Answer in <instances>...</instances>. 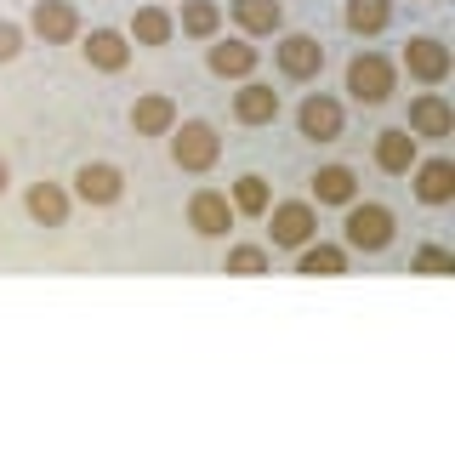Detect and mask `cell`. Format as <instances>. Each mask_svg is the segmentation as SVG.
<instances>
[{
  "instance_id": "obj_1",
  "label": "cell",
  "mask_w": 455,
  "mask_h": 455,
  "mask_svg": "<svg viewBox=\"0 0 455 455\" xmlns=\"http://www.w3.org/2000/svg\"><path fill=\"white\" fill-rule=\"evenodd\" d=\"M393 228L398 222H393L387 205H376V199H353V205H347V222H341V245L376 256V251L393 245Z\"/></svg>"
},
{
  "instance_id": "obj_2",
  "label": "cell",
  "mask_w": 455,
  "mask_h": 455,
  "mask_svg": "<svg viewBox=\"0 0 455 455\" xmlns=\"http://www.w3.org/2000/svg\"><path fill=\"white\" fill-rule=\"evenodd\" d=\"M165 137H171V160H177V171H188V177H199V171H211L222 160V137L211 120H182Z\"/></svg>"
},
{
  "instance_id": "obj_3",
  "label": "cell",
  "mask_w": 455,
  "mask_h": 455,
  "mask_svg": "<svg viewBox=\"0 0 455 455\" xmlns=\"http://www.w3.org/2000/svg\"><path fill=\"white\" fill-rule=\"evenodd\" d=\"M393 85H398L393 57H381V52H359V57L347 63V97H353V103L381 108V103L393 97Z\"/></svg>"
},
{
  "instance_id": "obj_4",
  "label": "cell",
  "mask_w": 455,
  "mask_h": 455,
  "mask_svg": "<svg viewBox=\"0 0 455 455\" xmlns=\"http://www.w3.org/2000/svg\"><path fill=\"white\" fill-rule=\"evenodd\" d=\"M262 217H267V234H274L279 251H302L307 239H319V211H313L307 199H279Z\"/></svg>"
},
{
  "instance_id": "obj_5",
  "label": "cell",
  "mask_w": 455,
  "mask_h": 455,
  "mask_svg": "<svg viewBox=\"0 0 455 455\" xmlns=\"http://www.w3.org/2000/svg\"><path fill=\"white\" fill-rule=\"evenodd\" d=\"M341 125H347V108H341L331 92H307L302 108H296V132H302L307 142H336Z\"/></svg>"
},
{
  "instance_id": "obj_6",
  "label": "cell",
  "mask_w": 455,
  "mask_h": 455,
  "mask_svg": "<svg viewBox=\"0 0 455 455\" xmlns=\"http://www.w3.org/2000/svg\"><path fill=\"white\" fill-rule=\"evenodd\" d=\"M274 63H279L284 80H319V75H324V46H319V35H279Z\"/></svg>"
},
{
  "instance_id": "obj_7",
  "label": "cell",
  "mask_w": 455,
  "mask_h": 455,
  "mask_svg": "<svg viewBox=\"0 0 455 455\" xmlns=\"http://www.w3.org/2000/svg\"><path fill=\"white\" fill-rule=\"evenodd\" d=\"M28 35H40L46 46H68L80 35V12L68 0H35L28 6Z\"/></svg>"
},
{
  "instance_id": "obj_8",
  "label": "cell",
  "mask_w": 455,
  "mask_h": 455,
  "mask_svg": "<svg viewBox=\"0 0 455 455\" xmlns=\"http://www.w3.org/2000/svg\"><path fill=\"white\" fill-rule=\"evenodd\" d=\"M404 68H410V80H421V85H444L450 80V46L433 40V35H410L404 40Z\"/></svg>"
},
{
  "instance_id": "obj_9",
  "label": "cell",
  "mask_w": 455,
  "mask_h": 455,
  "mask_svg": "<svg viewBox=\"0 0 455 455\" xmlns=\"http://www.w3.org/2000/svg\"><path fill=\"white\" fill-rule=\"evenodd\" d=\"M188 228L199 239H222L228 228H234V205H228L222 188H194L188 199Z\"/></svg>"
},
{
  "instance_id": "obj_10",
  "label": "cell",
  "mask_w": 455,
  "mask_h": 455,
  "mask_svg": "<svg viewBox=\"0 0 455 455\" xmlns=\"http://www.w3.org/2000/svg\"><path fill=\"white\" fill-rule=\"evenodd\" d=\"M404 132L410 137H450L455 132V108H450V97L444 92H421L416 103H410V120H404Z\"/></svg>"
},
{
  "instance_id": "obj_11",
  "label": "cell",
  "mask_w": 455,
  "mask_h": 455,
  "mask_svg": "<svg viewBox=\"0 0 455 455\" xmlns=\"http://www.w3.org/2000/svg\"><path fill=\"white\" fill-rule=\"evenodd\" d=\"M75 194L85 199V205H114V199L125 194V171L108 165V160H85L75 171Z\"/></svg>"
},
{
  "instance_id": "obj_12",
  "label": "cell",
  "mask_w": 455,
  "mask_h": 455,
  "mask_svg": "<svg viewBox=\"0 0 455 455\" xmlns=\"http://www.w3.org/2000/svg\"><path fill=\"white\" fill-rule=\"evenodd\" d=\"M256 63H262V52L251 40H211V52H205V68L217 80H251Z\"/></svg>"
},
{
  "instance_id": "obj_13",
  "label": "cell",
  "mask_w": 455,
  "mask_h": 455,
  "mask_svg": "<svg viewBox=\"0 0 455 455\" xmlns=\"http://www.w3.org/2000/svg\"><path fill=\"white\" fill-rule=\"evenodd\" d=\"M410 177H416V199L421 205H450L455 199V160H416L410 165Z\"/></svg>"
},
{
  "instance_id": "obj_14",
  "label": "cell",
  "mask_w": 455,
  "mask_h": 455,
  "mask_svg": "<svg viewBox=\"0 0 455 455\" xmlns=\"http://www.w3.org/2000/svg\"><path fill=\"white\" fill-rule=\"evenodd\" d=\"M85 63H92L97 75H120V68L132 63V35H120V28H92V35H85Z\"/></svg>"
},
{
  "instance_id": "obj_15",
  "label": "cell",
  "mask_w": 455,
  "mask_h": 455,
  "mask_svg": "<svg viewBox=\"0 0 455 455\" xmlns=\"http://www.w3.org/2000/svg\"><path fill=\"white\" fill-rule=\"evenodd\" d=\"M416 142H421V137H410L404 125H387V132H376V165L387 171V177H410V165L421 160Z\"/></svg>"
},
{
  "instance_id": "obj_16",
  "label": "cell",
  "mask_w": 455,
  "mask_h": 455,
  "mask_svg": "<svg viewBox=\"0 0 455 455\" xmlns=\"http://www.w3.org/2000/svg\"><path fill=\"white\" fill-rule=\"evenodd\" d=\"M234 120L239 125H274L279 120V92H274V85H262V80H245L234 92Z\"/></svg>"
},
{
  "instance_id": "obj_17",
  "label": "cell",
  "mask_w": 455,
  "mask_h": 455,
  "mask_svg": "<svg viewBox=\"0 0 455 455\" xmlns=\"http://www.w3.org/2000/svg\"><path fill=\"white\" fill-rule=\"evenodd\" d=\"M171 125H177V103H171L165 92H148L132 103V132L137 137H165Z\"/></svg>"
},
{
  "instance_id": "obj_18",
  "label": "cell",
  "mask_w": 455,
  "mask_h": 455,
  "mask_svg": "<svg viewBox=\"0 0 455 455\" xmlns=\"http://www.w3.org/2000/svg\"><path fill=\"white\" fill-rule=\"evenodd\" d=\"M228 12L245 35H279L284 28V0H228Z\"/></svg>"
},
{
  "instance_id": "obj_19",
  "label": "cell",
  "mask_w": 455,
  "mask_h": 455,
  "mask_svg": "<svg viewBox=\"0 0 455 455\" xmlns=\"http://www.w3.org/2000/svg\"><path fill=\"white\" fill-rule=\"evenodd\" d=\"M23 205H28V217H35L40 228H63V222H68V205H75V199H68L63 182H35Z\"/></svg>"
},
{
  "instance_id": "obj_20",
  "label": "cell",
  "mask_w": 455,
  "mask_h": 455,
  "mask_svg": "<svg viewBox=\"0 0 455 455\" xmlns=\"http://www.w3.org/2000/svg\"><path fill=\"white\" fill-rule=\"evenodd\" d=\"M296 274H307V279H341V274H347V245L307 239L302 256H296Z\"/></svg>"
},
{
  "instance_id": "obj_21",
  "label": "cell",
  "mask_w": 455,
  "mask_h": 455,
  "mask_svg": "<svg viewBox=\"0 0 455 455\" xmlns=\"http://www.w3.org/2000/svg\"><path fill=\"white\" fill-rule=\"evenodd\" d=\"M313 199L319 205H353L359 199V177L347 165H319L313 171Z\"/></svg>"
},
{
  "instance_id": "obj_22",
  "label": "cell",
  "mask_w": 455,
  "mask_h": 455,
  "mask_svg": "<svg viewBox=\"0 0 455 455\" xmlns=\"http://www.w3.org/2000/svg\"><path fill=\"white\" fill-rule=\"evenodd\" d=\"M341 23H347V35L370 40L393 23V0H347V6H341Z\"/></svg>"
},
{
  "instance_id": "obj_23",
  "label": "cell",
  "mask_w": 455,
  "mask_h": 455,
  "mask_svg": "<svg viewBox=\"0 0 455 455\" xmlns=\"http://www.w3.org/2000/svg\"><path fill=\"white\" fill-rule=\"evenodd\" d=\"M171 35H177V18H171L165 6H137L132 12V40L137 46H171Z\"/></svg>"
},
{
  "instance_id": "obj_24",
  "label": "cell",
  "mask_w": 455,
  "mask_h": 455,
  "mask_svg": "<svg viewBox=\"0 0 455 455\" xmlns=\"http://www.w3.org/2000/svg\"><path fill=\"white\" fill-rule=\"evenodd\" d=\"M177 28H182L188 40H217V35H222V6H217V0H182Z\"/></svg>"
},
{
  "instance_id": "obj_25",
  "label": "cell",
  "mask_w": 455,
  "mask_h": 455,
  "mask_svg": "<svg viewBox=\"0 0 455 455\" xmlns=\"http://www.w3.org/2000/svg\"><path fill=\"white\" fill-rule=\"evenodd\" d=\"M228 205H234V217H262V211L274 205V188H267V177L245 171V177L234 182V194H228Z\"/></svg>"
},
{
  "instance_id": "obj_26",
  "label": "cell",
  "mask_w": 455,
  "mask_h": 455,
  "mask_svg": "<svg viewBox=\"0 0 455 455\" xmlns=\"http://www.w3.org/2000/svg\"><path fill=\"white\" fill-rule=\"evenodd\" d=\"M222 274H234V279H262V274H274V262H267L262 245H234V251H228V262H222Z\"/></svg>"
},
{
  "instance_id": "obj_27",
  "label": "cell",
  "mask_w": 455,
  "mask_h": 455,
  "mask_svg": "<svg viewBox=\"0 0 455 455\" xmlns=\"http://www.w3.org/2000/svg\"><path fill=\"white\" fill-rule=\"evenodd\" d=\"M410 274H421V279H444V274H455V256H450L444 245H421L416 256H410Z\"/></svg>"
},
{
  "instance_id": "obj_28",
  "label": "cell",
  "mask_w": 455,
  "mask_h": 455,
  "mask_svg": "<svg viewBox=\"0 0 455 455\" xmlns=\"http://www.w3.org/2000/svg\"><path fill=\"white\" fill-rule=\"evenodd\" d=\"M18 57H23V28L0 18V63H18Z\"/></svg>"
},
{
  "instance_id": "obj_29",
  "label": "cell",
  "mask_w": 455,
  "mask_h": 455,
  "mask_svg": "<svg viewBox=\"0 0 455 455\" xmlns=\"http://www.w3.org/2000/svg\"><path fill=\"white\" fill-rule=\"evenodd\" d=\"M6 182H12V171H6V160H0V194H6Z\"/></svg>"
}]
</instances>
